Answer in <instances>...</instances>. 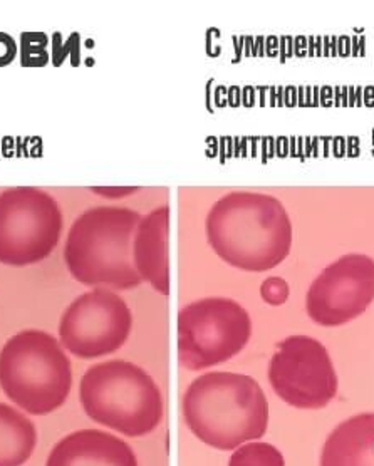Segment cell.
I'll list each match as a JSON object with an SVG mask.
<instances>
[{"mask_svg": "<svg viewBox=\"0 0 374 466\" xmlns=\"http://www.w3.org/2000/svg\"><path fill=\"white\" fill-rule=\"evenodd\" d=\"M207 240L225 264L246 272H268L290 254L289 213L274 195L236 190L220 197L205 220Z\"/></svg>", "mask_w": 374, "mask_h": 466, "instance_id": "1", "label": "cell"}, {"mask_svg": "<svg viewBox=\"0 0 374 466\" xmlns=\"http://www.w3.org/2000/svg\"><path fill=\"white\" fill-rule=\"evenodd\" d=\"M182 406L190 431L215 450L230 451L268 433V396L247 374H202L187 388Z\"/></svg>", "mask_w": 374, "mask_h": 466, "instance_id": "2", "label": "cell"}, {"mask_svg": "<svg viewBox=\"0 0 374 466\" xmlns=\"http://www.w3.org/2000/svg\"><path fill=\"white\" fill-rule=\"evenodd\" d=\"M143 215L103 205L81 213L67 232L65 262L86 287L128 290L143 280L133 260V240Z\"/></svg>", "mask_w": 374, "mask_h": 466, "instance_id": "3", "label": "cell"}, {"mask_svg": "<svg viewBox=\"0 0 374 466\" xmlns=\"http://www.w3.org/2000/svg\"><path fill=\"white\" fill-rule=\"evenodd\" d=\"M86 414L129 438L150 435L163 420V394L148 372L129 360L91 366L79 384Z\"/></svg>", "mask_w": 374, "mask_h": 466, "instance_id": "4", "label": "cell"}, {"mask_svg": "<svg viewBox=\"0 0 374 466\" xmlns=\"http://www.w3.org/2000/svg\"><path fill=\"white\" fill-rule=\"evenodd\" d=\"M0 388L29 414H49L67 401L73 366L53 334L27 329L0 350Z\"/></svg>", "mask_w": 374, "mask_h": 466, "instance_id": "5", "label": "cell"}, {"mask_svg": "<svg viewBox=\"0 0 374 466\" xmlns=\"http://www.w3.org/2000/svg\"><path fill=\"white\" fill-rule=\"evenodd\" d=\"M252 338V319L228 297H205L178 312V360L204 371L236 358Z\"/></svg>", "mask_w": 374, "mask_h": 466, "instance_id": "6", "label": "cell"}, {"mask_svg": "<svg viewBox=\"0 0 374 466\" xmlns=\"http://www.w3.org/2000/svg\"><path fill=\"white\" fill-rule=\"evenodd\" d=\"M63 212L51 193L12 187L0 193V264L27 267L53 254L63 232Z\"/></svg>", "mask_w": 374, "mask_h": 466, "instance_id": "7", "label": "cell"}, {"mask_svg": "<svg viewBox=\"0 0 374 466\" xmlns=\"http://www.w3.org/2000/svg\"><path fill=\"white\" fill-rule=\"evenodd\" d=\"M268 382L284 403L298 410H322L338 396L339 380L321 340L294 334L268 362Z\"/></svg>", "mask_w": 374, "mask_h": 466, "instance_id": "8", "label": "cell"}, {"mask_svg": "<svg viewBox=\"0 0 374 466\" xmlns=\"http://www.w3.org/2000/svg\"><path fill=\"white\" fill-rule=\"evenodd\" d=\"M133 329V314L125 299L111 289L95 287L66 309L59 340L81 360H96L125 346Z\"/></svg>", "mask_w": 374, "mask_h": 466, "instance_id": "9", "label": "cell"}, {"mask_svg": "<svg viewBox=\"0 0 374 466\" xmlns=\"http://www.w3.org/2000/svg\"><path fill=\"white\" fill-rule=\"evenodd\" d=\"M373 300V258L346 254L312 280L306 294V312L318 326L338 328L363 316Z\"/></svg>", "mask_w": 374, "mask_h": 466, "instance_id": "10", "label": "cell"}, {"mask_svg": "<svg viewBox=\"0 0 374 466\" xmlns=\"http://www.w3.org/2000/svg\"><path fill=\"white\" fill-rule=\"evenodd\" d=\"M170 207L161 205L143 215L135 240L133 260L143 282L163 296L170 294Z\"/></svg>", "mask_w": 374, "mask_h": 466, "instance_id": "11", "label": "cell"}, {"mask_svg": "<svg viewBox=\"0 0 374 466\" xmlns=\"http://www.w3.org/2000/svg\"><path fill=\"white\" fill-rule=\"evenodd\" d=\"M45 466H138V458L118 436L81 430L54 446Z\"/></svg>", "mask_w": 374, "mask_h": 466, "instance_id": "12", "label": "cell"}, {"mask_svg": "<svg viewBox=\"0 0 374 466\" xmlns=\"http://www.w3.org/2000/svg\"><path fill=\"white\" fill-rule=\"evenodd\" d=\"M319 466H374V413L338 424L324 441Z\"/></svg>", "mask_w": 374, "mask_h": 466, "instance_id": "13", "label": "cell"}, {"mask_svg": "<svg viewBox=\"0 0 374 466\" xmlns=\"http://www.w3.org/2000/svg\"><path fill=\"white\" fill-rule=\"evenodd\" d=\"M37 443V431L33 421L14 410L9 404L0 403V466H22Z\"/></svg>", "mask_w": 374, "mask_h": 466, "instance_id": "14", "label": "cell"}, {"mask_svg": "<svg viewBox=\"0 0 374 466\" xmlns=\"http://www.w3.org/2000/svg\"><path fill=\"white\" fill-rule=\"evenodd\" d=\"M228 466H286V458L270 443L248 441L237 448L228 460Z\"/></svg>", "mask_w": 374, "mask_h": 466, "instance_id": "15", "label": "cell"}, {"mask_svg": "<svg viewBox=\"0 0 374 466\" xmlns=\"http://www.w3.org/2000/svg\"><path fill=\"white\" fill-rule=\"evenodd\" d=\"M260 296L268 306L278 308L289 299V284L282 277H268L260 286Z\"/></svg>", "mask_w": 374, "mask_h": 466, "instance_id": "16", "label": "cell"}, {"mask_svg": "<svg viewBox=\"0 0 374 466\" xmlns=\"http://www.w3.org/2000/svg\"><path fill=\"white\" fill-rule=\"evenodd\" d=\"M17 54V47L9 34L0 32V67L9 66Z\"/></svg>", "mask_w": 374, "mask_h": 466, "instance_id": "17", "label": "cell"}, {"mask_svg": "<svg viewBox=\"0 0 374 466\" xmlns=\"http://www.w3.org/2000/svg\"><path fill=\"white\" fill-rule=\"evenodd\" d=\"M91 190L97 195L107 197V198H121V197H126V195L138 191V187H109V188H95L93 187Z\"/></svg>", "mask_w": 374, "mask_h": 466, "instance_id": "18", "label": "cell"}]
</instances>
